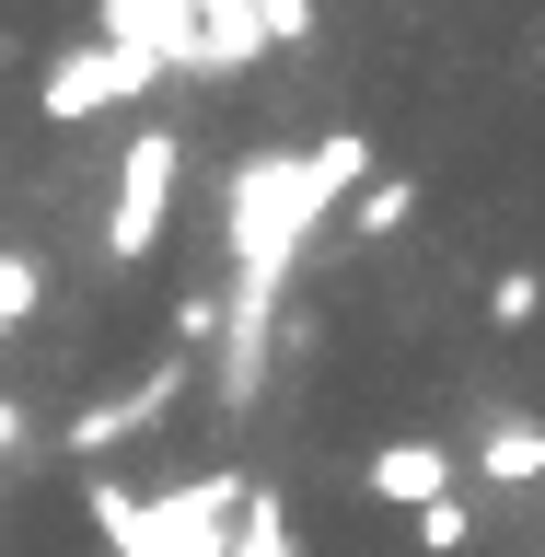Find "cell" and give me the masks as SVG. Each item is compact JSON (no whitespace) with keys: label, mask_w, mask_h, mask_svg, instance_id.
<instances>
[{"label":"cell","mask_w":545,"mask_h":557,"mask_svg":"<svg viewBox=\"0 0 545 557\" xmlns=\"http://www.w3.org/2000/svg\"><path fill=\"white\" fill-rule=\"evenodd\" d=\"M348 174H360V139H325V151H302V163H256V174H244V198H233V244H244V268H256V278L290 268L302 221L337 198Z\"/></svg>","instance_id":"cell-1"},{"label":"cell","mask_w":545,"mask_h":557,"mask_svg":"<svg viewBox=\"0 0 545 557\" xmlns=\"http://www.w3.org/2000/svg\"><path fill=\"white\" fill-rule=\"evenodd\" d=\"M163 209H174V139H128V163H116V209H104V256L139 268L151 244H163Z\"/></svg>","instance_id":"cell-2"},{"label":"cell","mask_w":545,"mask_h":557,"mask_svg":"<svg viewBox=\"0 0 545 557\" xmlns=\"http://www.w3.org/2000/svg\"><path fill=\"white\" fill-rule=\"evenodd\" d=\"M151 82V47H70L47 70V116H94V104H128Z\"/></svg>","instance_id":"cell-3"},{"label":"cell","mask_w":545,"mask_h":557,"mask_svg":"<svg viewBox=\"0 0 545 557\" xmlns=\"http://www.w3.org/2000/svg\"><path fill=\"white\" fill-rule=\"evenodd\" d=\"M372 487H383V499H407V511H430V499H453V453L442 442H383L372 453Z\"/></svg>","instance_id":"cell-4"},{"label":"cell","mask_w":545,"mask_h":557,"mask_svg":"<svg viewBox=\"0 0 545 557\" xmlns=\"http://www.w3.org/2000/svg\"><path fill=\"white\" fill-rule=\"evenodd\" d=\"M476 476L487 487H534L545 476V430H534V418H499V430L476 442Z\"/></svg>","instance_id":"cell-5"},{"label":"cell","mask_w":545,"mask_h":557,"mask_svg":"<svg viewBox=\"0 0 545 557\" xmlns=\"http://www.w3.org/2000/svg\"><path fill=\"white\" fill-rule=\"evenodd\" d=\"M221 557H290V511H278L268 487H244V522H233V546Z\"/></svg>","instance_id":"cell-6"},{"label":"cell","mask_w":545,"mask_h":557,"mask_svg":"<svg viewBox=\"0 0 545 557\" xmlns=\"http://www.w3.org/2000/svg\"><path fill=\"white\" fill-rule=\"evenodd\" d=\"M465 534H476L465 499H430V511H418V557H465Z\"/></svg>","instance_id":"cell-7"},{"label":"cell","mask_w":545,"mask_h":557,"mask_svg":"<svg viewBox=\"0 0 545 557\" xmlns=\"http://www.w3.org/2000/svg\"><path fill=\"white\" fill-rule=\"evenodd\" d=\"M407 209H418V186H407V174H383V186H360V209H348V221H360V233H395Z\"/></svg>","instance_id":"cell-8"},{"label":"cell","mask_w":545,"mask_h":557,"mask_svg":"<svg viewBox=\"0 0 545 557\" xmlns=\"http://www.w3.org/2000/svg\"><path fill=\"white\" fill-rule=\"evenodd\" d=\"M35 290H47V268H35V256H0V337L35 313Z\"/></svg>","instance_id":"cell-9"},{"label":"cell","mask_w":545,"mask_h":557,"mask_svg":"<svg viewBox=\"0 0 545 557\" xmlns=\"http://www.w3.org/2000/svg\"><path fill=\"white\" fill-rule=\"evenodd\" d=\"M244 12H256L268 47H302V35H313V0H244Z\"/></svg>","instance_id":"cell-10"},{"label":"cell","mask_w":545,"mask_h":557,"mask_svg":"<svg viewBox=\"0 0 545 557\" xmlns=\"http://www.w3.org/2000/svg\"><path fill=\"white\" fill-rule=\"evenodd\" d=\"M534 302H545V278H534V268H499V290H487V313H499V325H534Z\"/></svg>","instance_id":"cell-11"},{"label":"cell","mask_w":545,"mask_h":557,"mask_svg":"<svg viewBox=\"0 0 545 557\" xmlns=\"http://www.w3.org/2000/svg\"><path fill=\"white\" fill-rule=\"evenodd\" d=\"M12 442H24V407H0V453H12Z\"/></svg>","instance_id":"cell-12"}]
</instances>
